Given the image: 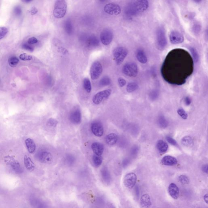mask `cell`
<instances>
[{
	"mask_svg": "<svg viewBox=\"0 0 208 208\" xmlns=\"http://www.w3.org/2000/svg\"><path fill=\"white\" fill-rule=\"evenodd\" d=\"M13 12L16 15H20L22 13V9L20 6H16L13 10Z\"/></svg>",
	"mask_w": 208,
	"mask_h": 208,
	"instance_id": "b9f144b4",
	"label": "cell"
},
{
	"mask_svg": "<svg viewBox=\"0 0 208 208\" xmlns=\"http://www.w3.org/2000/svg\"><path fill=\"white\" fill-rule=\"evenodd\" d=\"M136 58L138 61L142 64H145L147 62V58L146 54L141 49L138 50L136 52Z\"/></svg>",
	"mask_w": 208,
	"mask_h": 208,
	"instance_id": "d4e9b609",
	"label": "cell"
},
{
	"mask_svg": "<svg viewBox=\"0 0 208 208\" xmlns=\"http://www.w3.org/2000/svg\"><path fill=\"white\" fill-rule=\"evenodd\" d=\"M104 10L107 14L111 15H119L121 12V9L118 4L114 3L106 4L104 7Z\"/></svg>",
	"mask_w": 208,
	"mask_h": 208,
	"instance_id": "30bf717a",
	"label": "cell"
},
{
	"mask_svg": "<svg viewBox=\"0 0 208 208\" xmlns=\"http://www.w3.org/2000/svg\"><path fill=\"white\" fill-rule=\"evenodd\" d=\"M135 196L137 198H139V197L140 190L139 187L138 185H136L135 187Z\"/></svg>",
	"mask_w": 208,
	"mask_h": 208,
	"instance_id": "c3c4849f",
	"label": "cell"
},
{
	"mask_svg": "<svg viewBox=\"0 0 208 208\" xmlns=\"http://www.w3.org/2000/svg\"><path fill=\"white\" fill-rule=\"evenodd\" d=\"M84 88L87 92L90 93L91 90V86L90 80L88 78H85L83 80Z\"/></svg>",
	"mask_w": 208,
	"mask_h": 208,
	"instance_id": "d6a6232c",
	"label": "cell"
},
{
	"mask_svg": "<svg viewBox=\"0 0 208 208\" xmlns=\"http://www.w3.org/2000/svg\"><path fill=\"white\" fill-rule=\"evenodd\" d=\"M91 149L95 155L101 156L104 151V146L101 143L95 142L92 143Z\"/></svg>",
	"mask_w": 208,
	"mask_h": 208,
	"instance_id": "ffe728a7",
	"label": "cell"
},
{
	"mask_svg": "<svg viewBox=\"0 0 208 208\" xmlns=\"http://www.w3.org/2000/svg\"><path fill=\"white\" fill-rule=\"evenodd\" d=\"M139 86L136 83L131 82L127 85L126 91L128 93H131L138 89Z\"/></svg>",
	"mask_w": 208,
	"mask_h": 208,
	"instance_id": "4dcf8cb0",
	"label": "cell"
},
{
	"mask_svg": "<svg viewBox=\"0 0 208 208\" xmlns=\"http://www.w3.org/2000/svg\"><path fill=\"white\" fill-rule=\"evenodd\" d=\"M24 165L26 168L30 172H32L35 168V165L33 161L27 155H25L24 160Z\"/></svg>",
	"mask_w": 208,
	"mask_h": 208,
	"instance_id": "7402d4cb",
	"label": "cell"
},
{
	"mask_svg": "<svg viewBox=\"0 0 208 208\" xmlns=\"http://www.w3.org/2000/svg\"><path fill=\"white\" fill-rule=\"evenodd\" d=\"M57 124H58V122L55 119H52V118H50L48 122V125L52 127L56 126Z\"/></svg>",
	"mask_w": 208,
	"mask_h": 208,
	"instance_id": "7bdbcfd3",
	"label": "cell"
},
{
	"mask_svg": "<svg viewBox=\"0 0 208 208\" xmlns=\"http://www.w3.org/2000/svg\"></svg>",
	"mask_w": 208,
	"mask_h": 208,
	"instance_id": "680465c9",
	"label": "cell"
},
{
	"mask_svg": "<svg viewBox=\"0 0 208 208\" xmlns=\"http://www.w3.org/2000/svg\"><path fill=\"white\" fill-rule=\"evenodd\" d=\"M177 113L183 119H187L188 117L187 114L183 108L178 109L177 111Z\"/></svg>",
	"mask_w": 208,
	"mask_h": 208,
	"instance_id": "f35d334b",
	"label": "cell"
},
{
	"mask_svg": "<svg viewBox=\"0 0 208 208\" xmlns=\"http://www.w3.org/2000/svg\"><path fill=\"white\" fill-rule=\"evenodd\" d=\"M22 47L23 49H25L27 51H30V52H33V49L32 47L30 46L29 45L26 44H22Z\"/></svg>",
	"mask_w": 208,
	"mask_h": 208,
	"instance_id": "f6af8a7d",
	"label": "cell"
},
{
	"mask_svg": "<svg viewBox=\"0 0 208 208\" xmlns=\"http://www.w3.org/2000/svg\"><path fill=\"white\" fill-rule=\"evenodd\" d=\"M67 8L66 2L64 0L56 1L53 10L54 16L58 19L61 18L66 15Z\"/></svg>",
	"mask_w": 208,
	"mask_h": 208,
	"instance_id": "7a4b0ae2",
	"label": "cell"
},
{
	"mask_svg": "<svg viewBox=\"0 0 208 208\" xmlns=\"http://www.w3.org/2000/svg\"><path fill=\"white\" fill-rule=\"evenodd\" d=\"M178 181L181 184L186 185L190 183V180L187 176L184 175H180L178 177Z\"/></svg>",
	"mask_w": 208,
	"mask_h": 208,
	"instance_id": "8d00e7d4",
	"label": "cell"
},
{
	"mask_svg": "<svg viewBox=\"0 0 208 208\" xmlns=\"http://www.w3.org/2000/svg\"><path fill=\"white\" fill-rule=\"evenodd\" d=\"M204 198V202H205L206 203H207V204H208V196L207 193H206V194H204V198Z\"/></svg>",
	"mask_w": 208,
	"mask_h": 208,
	"instance_id": "816d5d0a",
	"label": "cell"
},
{
	"mask_svg": "<svg viewBox=\"0 0 208 208\" xmlns=\"http://www.w3.org/2000/svg\"><path fill=\"white\" fill-rule=\"evenodd\" d=\"M118 82L119 87H121V88L125 86L126 83V80L124 79L123 78L121 77L118 78Z\"/></svg>",
	"mask_w": 208,
	"mask_h": 208,
	"instance_id": "ee69618b",
	"label": "cell"
},
{
	"mask_svg": "<svg viewBox=\"0 0 208 208\" xmlns=\"http://www.w3.org/2000/svg\"><path fill=\"white\" fill-rule=\"evenodd\" d=\"M27 42L29 44H34L37 43L38 42V40L35 37H31L28 39Z\"/></svg>",
	"mask_w": 208,
	"mask_h": 208,
	"instance_id": "bcb514c9",
	"label": "cell"
},
{
	"mask_svg": "<svg viewBox=\"0 0 208 208\" xmlns=\"http://www.w3.org/2000/svg\"><path fill=\"white\" fill-rule=\"evenodd\" d=\"M91 130L93 134L97 137H101L103 135V127L102 125L98 122H94L91 124Z\"/></svg>",
	"mask_w": 208,
	"mask_h": 208,
	"instance_id": "5bb4252c",
	"label": "cell"
},
{
	"mask_svg": "<svg viewBox=\"0 0 208 208\" xmlns=\"http://www.w3.org/2000/svg\"><path fill=\"white\" fill-rule=\"evenodd\" d=\"M101 177L103 183L106 185H109L112 181V178L110 172L106 167H103L100 171Z\"/></svg>",
	"mask_w": 208,
	"mask_h": 208,
	"instance_id": "9a60e30c",
	"label": "cell"
},
{
	"mask_svg": "<svg viewBox=\"0 0 208 208\" xmlns=\"http://www.w3.org/2000/svg\"><path fill=\"white\" fill-rule=\"evenodd\" d=\"M31 1H24V2H26V3H28V2H31Z\"/></svg>",
	"mask_w": 208,
	"mask_h": 208,
	"instance_id": "11a10c76",
	"label": "cell"
},
{
	"mask_svg": "<svg viewBox=\"0 0 208 208\" xmlns=\"http://www.w3.org/2000/svg\"><path fill=\"white\" fill-rule=\"evenodd\" d=\"M70 119L73 124L75 125L80 124L81 121V114L80 110L79 109L74 110L70 114Z\"/></svg>",
	"mask_w": 208,
	"mask_h": 208,
	"instance_id": "e0dca14e",
	"label": "cell"
},
{
	"mask_svg": "<svg viewBox=\"0 0 208 208\" xmlns=\"http://www.w3.org/2000/svg\"><path fill=\"white\" fill-rule=\"evenodd\" d=\"M92 161L94 166L96 167H98L102 164L103 158L101 156L94 155L93 156Z\"/></svg>",
	"mask_w": 208,
	"mask_h": 208,
	"instance_id": "f1b7e54d",
	"label": "cell"
},
{
	"mask_svg": "<svg viewBox=\"0 0 208 208\" xmlns=\"http://www.w3.org/2000/svg\"><path fill=\"white\" fill-rule=\"evenodd\" d=\"M25 144L29 153L31 154L34 153L36 150V145L33 140L30 138L27 139Z\"/></svg>",
	"mask_w": 208,
	"mask_h": 208,
	"instance_id": "cb8c5ba5",
	"label": "cell"
},
{
	"mask_svg": "<svg viewBox=\"0 0 208 208\" xmlns=\"http://www.w3.org/2000/svg\"><path fill=\"white\" fill-rule=\"evenodd\" d=\"M103 72L102 66L98 61L94 62L90 68V73L91 79L96 80L98 79Z\"/></svg>",
	"mask_w": 208,
	"mask_h": 208,
	"instance_id": "52a82bcc",
	"label": "cell"
},
{
	"mask_svg": "<svg viewBox=\"0 0 208 208\" xmlns=\"http://www.w3.org/2000/svg\"><path fill=\"white\" fill-rule=\"evenodd\" d=\"M19 62V60L16 57H11L8 60L9 64L10 66L14 67L16 66L17 65Z\"/></svg>",
	"mask_w": 208,
	"mask_h": 208,
	"instance_id": "836d02e7",
	"label": "cell"
},
{
	"mask_svg": "<svg viewBox=\"0 0 208 208\" xmlns=\"http://www.w3.org/2000/svg\"><path fill=\"white\" fill-rule=\"evenodd\" d=\"M140 205L142 208H150L152 205L150 196L148 194L143 195L140 200Z\"/></svg>",
	"mask_w": 208,
	"mask_h": 208,
	"instance_id": "d6986e66",
	"label": "cell"
},
{
	"mask_svg": "<svg viewBox=\"0 0 208 208\" xmlns=\"http://www.w3.org/2000/svg\"><path fill=\"white\" fill-rule=\"evenodd\" d=\"M29 201L30 205L33 208H48V205L46 202L37 197H30Z\"/></svg>",
	"mask_w": 208,
	"mask_h": 208,
	"instance_id": "7c38bea8",
	"label": "cell"
},
{
	"mask_svg": "<svg viewBox=\"0 0 208 208\" xmlns=\"http://www.w3.org/2000/svg\"><path fill=\"white\" fill-rule=\"evenodd\" d=\"M149 6L147 1H133L126 7L125 14L129 17H132L143 13L146 11Z\"/></svg>",
	"mask_w": 208,
	"mask_h": 208,
	"instance_id": "6da1fadb",
	"label": "cell"
},
{
	"mask_svg": "<svg viewBox=\"0 0 208 208\" xmlns=\"http://www.w3.org/2000/svg\"><path fill=\"white\" fill-rule=\"evenodd\" d=\"M156 46L158 49L162 51L166 47L167 45L166 34L165 29L161 27L158 29L156 32Z\"/></svg>",
	"mask_w": 208,
	"mask_h": 208,
	"instance_id": "3957f363",
	"label": "cell"
},
{
	"mask_svg": "<svg viewBox=\"0 0 208 208\" xmlns=\"http://www.w3.org/2000/svg\"><path fill=\"white\" fill-rule=\"evenodd\" d=\"M122 72L124 74L128 77H135L138 73L137 64L135 62L127 63L123 67Z\"/></svg>",
	"mask_w": 208,
	"mask_h": 208,
	"instance_id": "5b68a950",
	"label": "cell"
},
{
	"mask_svg": "<svg viewBox=\"0 0 208 208\" xmlns=\"http://www.w3.org/2000/svg\"><path fill=\"white\" fill-rule=\"evenodd\" d=\"M100 38L102 43L104 45H108L111 43L114 38V34L112 31L109 29H105L102 31Z\"/></svg>",
	"mask_w": 208,
	"mask_h": 208,
	"instance_id": "9c48e42d",
	"label": "cell"
},
{
	"mask_svg": "<svg viewBox=\"0 0 208 208\" xmlns=\"http://www.w3.org/2000/svg\"><path fill=\"white\" fill-rule=\"evenodd\" d=\"M113 54L116 64L119 65L122 63L128 55V51L124 47L118 46L114 49Z\"/></svg>",
	"mask_w": 208,
	"mask_h": 208,
	"instance_id": "277c9868",
	"label": "cell"
},
{
	"mask_svg": "<svg viewBox=\"0 0 208 208\" xmlns=\"http://www.w3.org/2000/svg\"><path fill=\"white\" fill-rule=\"evenodd\" d=\"M137 179V176L135 173H128L125 175L124 178V185L127 188H133L136 184Z\"/></svg>",
	"mask_w": 208,
	"mask_h": 208,
	"instance_id": "8fae6325",
	"label": "cell"
},
{
	"mask_svg": "<svg viewBox=\"0 0 208 208\" xmlns=\"http://www.w3.org/2000/svg\"><path fill=\"white\" fill-rule=\"evenodd\" d=\"M190 50L194 62H197L199 60V57L198 54L196 49L193 47H191L190 48Z\"/></svg>",
	"mask_w": 208,
	"mask_h": 208,
	"instance_id": "e575fe53",
	"label": "cell"
},
{
	"mask_svg": "<svg viewBox=\"0 0 208 208\" xmlns=\"http://www.w3.org/2000/svg\"><path fill=\"white\" fill-rule=\"evenodd\" d=\"M87 43L89 46L96 47L98 46L99 42L95 36L92 35L88 38L87 40Z\"/></svg>",
	"mask_w": 208,
	"mask_h": 208,
	"instance_id": "4316f807",
	"label": "cell"
},
{
	"mask_svg": "<svg viewBox=\"0 0 208 208\" xmlns=\"http://www.w3.org/2000/svg\"><path fill=\"white\" fill-rule=\"evenodd\" d=\"M166 139L168 142L172 144V145H174V146H176V145H177L176 142L172 137H166Z\"/></svg>",
	"mask_w": 208,
	"mask_h": 208,
	"instance_id": "7dc6e473",
	"label": "cell"
},
{
	"mask_svg": "<svg viewBox=\"0 0 208 208\" xmlns=\"http://www.w3.org/2000/svg\"><path fill=\"white\" fill-rule=\"evenodd\" d=\"M170 40L173 44H178L183 43L184 41V38L183 35L178 31H173L170 33Z\"/></svg>",
	"mask_w": 208,
	"mask_h": 208,
	"instance_id": "4fadbf2b",
	"label": "cell"
},
{
	"mask_svg": "<svg viewBox=\"0 0 208 208\" xmlns=\"http://www.w3.org/2000/svg\"><path fill=\"white\" fill-rule=\"evenodd\" d=\"M168 192L169 195L174 199H177L179 195V189L176 184L171 183L168 188Z\"/></svg>",
	"mask_w": 208,
	"mask_h": 208,
	"instance_id": "ac0fdd59",
	"label": "cell"
},
{
	"mask_svg": "<svg viewBox=\"0 0 208 208\" xmlns=\"http://www.w3.org/2000/svg\"><path fill=\"white\" fill-rule=\"evenodd\" d=\"M185 103L186 104V105H190L191 103V100L190 98H189L188 97H186V98H185Z\"/></svg>",
	"mask_w": 208,
	"mask_h": 208,
	"instance_id": "f907efd6",
	"label": "cell"
},
{
	"mask_svg": "<svg viewBox=\"0 0 208 208\" xmlns=\"http://www.w3.org/2000/svg\"><path fill=\"white\" fill-rule=\"evenodd\" d=\"M20 59L23 61H30L32 60V56L29 55L27 54L23 53L20 55Z\"/></svg>",
	"mask_w": 208,
	"mask_h": 208,
	"instance_id": "ab89813d",
	"label": "cell"
},
{
	"mask_svg": "<svg viewBox=\"0 0 208 208\" xmlns=\"http://www.w3.org/2000/svg\"><path fill=\"white\" fill-rule=\"evenodd\" d=\"M96 208V207H93V208Z\"/></svg>",
	"mask_w": 208,
	"mask_h": 208,
	"instance_id": "9f6ffc18",
	"label": "cell"
},
{
	"mask_svg": "<svg viewBox=\"0 0 208 208\" xmlns=\"http://www.w3.org/2000/svg\"><path fill=\"white\" fill-rule=\"evenodd\" d=\"M156 147L161 153H165L168 149V145L164 141L160 140L157 142Z\"/></svg>",
	"mask_w": 208,
	"mask_h": 208,
	"instance_id": "484cf974",
	"label": "cell"
},
{
	"mask_svg": "<svg viewBox=\"0 0 208 208\" xmlns=\"http://www.w3.org/2000/svg\"><path fill=\"white\" fill-rule=\"evenodd\" d=\"M105 140L106 142L108 145H114L117 142L118 137L116 134L111 133L106 136Z\"/></svg>",
	"mask_w": 208,
	"mask_h": 208,
	"instance_id": "603a6c76",
	"label": "cell"
},
{
	"mask_svg": "<svg viewBox=\"0 0 208 208\" xmlns=\"http://www.w3.org/2000/svg\"><path fill=\"white\" fill-rule=\"evenodd\" d=\"M64 29L66 32L68 34L70 35L73 31V27L72 23L70 20L66 21L64 24Z\"/></svg>",
	"mask_w": 208,
	"mask_h": 208,
	"instance_id": "f546056e",
	"label": "cell"
},
{
	"mask_svg": "<svg viewBox=\"0 0 208 208\" xmlns=\"http://www.w3.org/2000/svg\"><path fill=\"white\" fill-rule=\"evenodd\" d=\"M8 30L5 27H0V40L4 38L7 34Z\"/></svg>",
	"mask_w": 208,
	"mask_h": 208,
	"instance_id": "60d3db41",
	"label": "cell"
},
{
	"mask_svg": "<svg viewBox=\"0 0 208 208\" xmlns=\"http://www.w3.org/2000/svg\"><path fill=\"white\" fill-rule=\"evenodd\" d=\"M94 203L98 206H103L105 204V199L102 196L97 197L95 199Z\"/></svg>",
	"mask_w": 208,
	"mask_h": 208,
	"instance_id": "d590c367",
	"label": "cell"
},
{
	"mask_svg": "<svg viewBox=\"0 0 208 208\" xmlns=\"http://www.w3.org/2000/svg\"><path fill=\"white\" fill-rule=\"evenodd\" d=\"M39 161L43 164H49L52 160V156L50 152L42 151L39 154L38 156Z\"/></svg>",
	"mask_w": 208,
	"mask_h": 208,
	"instance_id": "2e32d148",
	"label": "cell"
},
{
	"mask_svg": "<svg viewBox=\"0 0 208 208\" xmlns=\"http://www.w3.org/2000/svg\"><path fill=\"white\" fill-rule=\"evenodd\" d=\"M177 162L176 159L169 155L164 156L162 160V164L167 166H173L176 165Z\"/></svg>",
	"mask_w": 208,
	"mask_h": 208,
	"instance_id": "44dd1931",
	"label": "cell"
},
{
	"mask_svg": "<svg viewBox=\"0 0 208 208\" xmlns=\"http://www.w3.org/2000/svg\"><path fill=\"white\" fill-rule=\"evenodd\" d=\"M0 83H1V80H0Z\"/></svg>",
	"mask_w": 208,
	"mask_h": 208,
	"instance_id": "6f0895ef",
	"label": "cell"
},
{
	"mask_svg": "<svg viewBox=\"0 0 208 208\" xmlns=\"http://www.w3.org/2000/svg\"><path fill=\"white\" fill-rule=\"evenodd\" d=\"M108 208H115V207L112 205H108Z\"/></svg>",
	"mask_w": 208,
	"mask_h": 208,
	"instance_id": "db71d44e",
	"label": "cell"
},
{
	"mask_svg": "<svg viewBox=\"0 0 208 208\" xmlns=\"http://www.w3.org/2000/svg\"><path fill=\"white\" fill-rule=\"evenodd\" d=\"M111 80L107 76H105L102 78L99 82V85L102 87L106 86L111 83Z\"/></svg>",
	"mask_w": 208,
	"mask_h": 208,
	"instance_id": "1f68e13d",
	"label": "cell"
},
{
	"mask_svg": "<svg viewBox=\"0 0 208 208\" xmlns=\"http://www.w3.org/2000/svg\"><path fill=\"white\" fill-rule=\"evenodd\" d=\"M158 123L159 126L162 128H165L168 125V122H167V121L163 116L159 117V119Z\"/></svg>",
	"mask_w": 208,
	"mask_h": 208,
	"instance_id": "74e56055",
	"label": "cell"
},
{
	"mask_svg": "<svg viewBox=\"0 0 208 208\" xmlns=\"http://www.w3.org/2000/svg\"><path fill=\"white\" fill-rule=\"evenodd\" d=\"M202 170L204 173L208 174V165H203L202 167Z\"/></svg>",
	"mask_w": 208,
	"mask_h": 208,
	"instance_id": "681fc988",
	"label": "cell"
},
{
	"mask_svg": "<svg viewBox=\"0 0 208 208\" xmlns=\"http://www.w3.org/2000/svg\"><path fill=\"white\" fill-rule=\"evenodd\" d=\"M4 161L7 165L10 166L12 170L16 174H21L23 173V170L19 162L13 156L9 155L5 156L4 158Z\"/></svg>",
	"mask_w": 208,
	"mask_h": 208,
	"instance_id": "8992f818",
	"label": "cell"
},
{
	"mask_svg": "<svg viewBox=\"0 0 208 208\" xmlns=\"http://www.w3.org/2000/svg\"><path fill=\"white\" fill-rule=\"evenodd\" d=\"M111 92V89H108L98 92L92 98L93 102L95 105H99L104 100L109 98Z\"/></svg>",
	"mask_w": 208,
	"mask_h": 208,
	"instance_id": "ba28073f",
	"label": "cell"
},
{
	"mask_svg": "<svg viewBox=\"0 0 208 208\" xmlns=\"http://www.w3.org/2000/svg\"><path fill=\"white\" fill-rule=\"evenodd\" d=\"M182 144L186 147H192L193 145V139L190 136L183 137L181 140Z\"/></svg>",
	"mask_w": 208,
	"mask_h": 208,
	"instance_id": "83f0119b",
	"label": "cell"
},
{
	"mask_svg": "<svg viewBox=\"0 0 208 208\" xmlns=\"http://www.w3.org/2000/svg\"><path fill=\"white\" fill-rule=\"evenodd\" d=\"M38 10L35 8L33 9V10H31V13L32 14H35L37 13Z\"/></svg>",
	"mask_w": 208,
	"mask_h": 208,
	"instance_id": "f5cc1de1",
	"label": "cell"
}]
</instances>
